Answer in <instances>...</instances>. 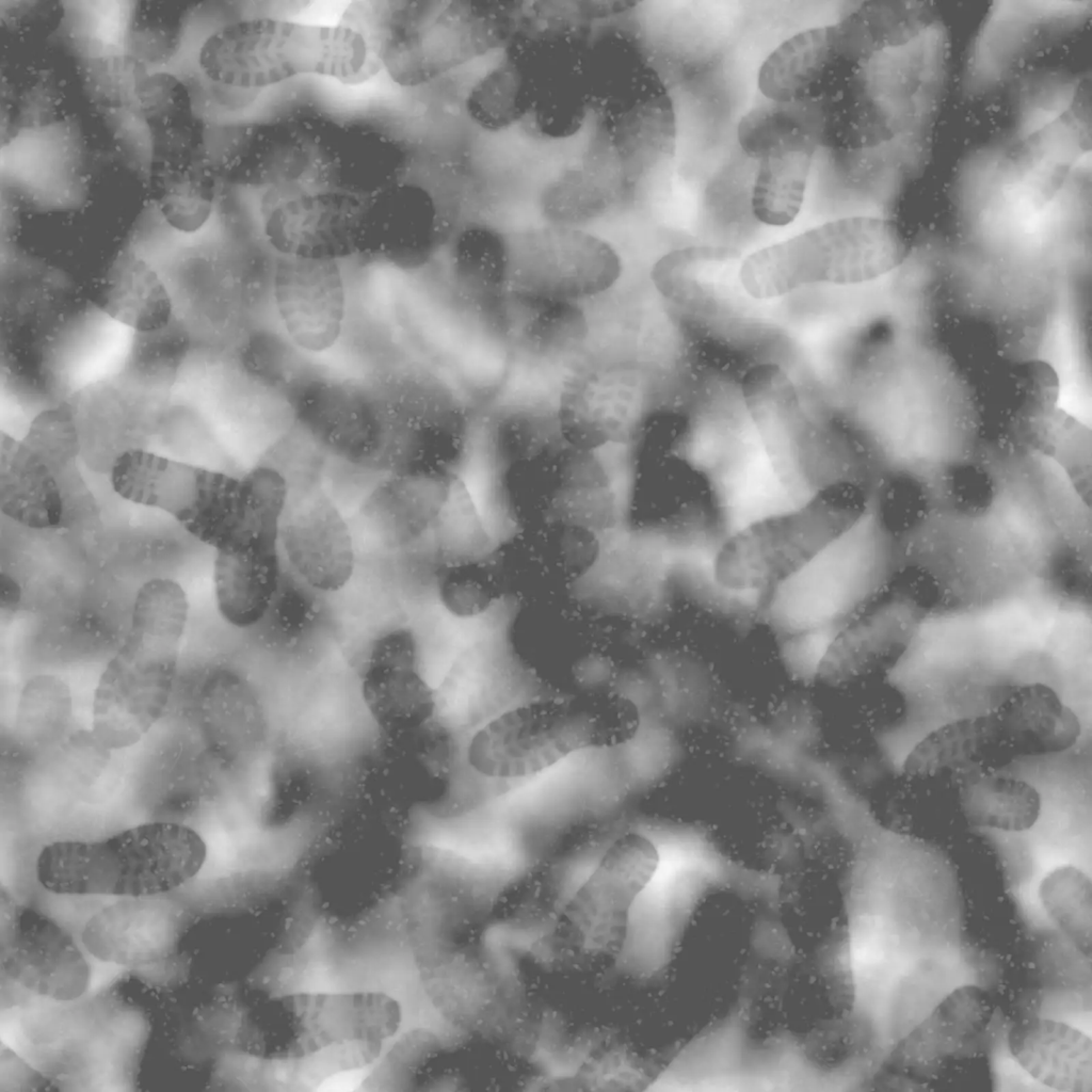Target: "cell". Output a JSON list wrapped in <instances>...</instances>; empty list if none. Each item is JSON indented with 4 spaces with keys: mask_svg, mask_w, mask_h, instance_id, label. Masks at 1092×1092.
Returning <instances> with one entry per match:
<instances>
[{
    "mask_svg": "<svg viewBox=\"0 0 1092 1092\" xmlns=\"http://www.w3.org/2000/svg\"><path fill=\"white\" fill-rule=\"evenodd\" d=\"M848 961L867 1057L888 1063L938 1006L967 987L991 991L997 958L969 933L953 868L931 854L892 852L853 894Z\"/></svg>",
    "mask_w": 1092,
    "mask_h": 1092,
    "instance_id": "obj_1",
    "label": "cell"
},
{
    "mask_svg": "<svg viewBox=\"0 0 1092 1092\" xmlns=\"http://www.w3.org/2000/svg\"><path fill=\"white\" fill-rule=\"evenodd\" d=\"M366 38L342 23L232 18L216 2L188 7L151 71L181 89L202 145L240 128L247 96L302 75L358 83L381 69Z\"/></svg>",
    "mask_w": 1092,
    "mask_h": 1092,
    "instance_id": "obj_2",
    "label": "cell"
},
{
    "mask_svg": "<svg viewBox=\"0 0 1092 1092\" xmlns=\"http://www.w3.org/2000/svg\"><path fill=\"white\" fill-rule=\"evenodd\" d=\"M51 41L75 63L90 105L119 160L143 183L152 176L155 123L165 112L175 85L152 74L171 37L142 28L138 2L66 0Z\"/></svg>",
    "mask_w": 1092,
    "mask_h": 1092,
    "instance_id": "obj_3",
    "label": "cell"
},
{
    "mask_svg": "<svg viewBox=\"0 0 1092 1092\" xmlns=\"http://www.w3.org/2000/svg\"><path fill=\"white\" fill-rule=\"evenodd\" d=\"M897 540L878 491L798 571L770 590L759 615L783 637L847 626L894 588Z\"/></svg>",
    "mask_w": 1092,
    "mask_h": 1092,
    "instance_id": "obj_4",
    "label": "cell"
},
{
    "mask_svg": "<svg viewBox=\"0 0 1092 1092\" xmlns=\"http://www.w3.org/2000/svg\"><path fill=\"white\" fill-rule=\"evenodd\" d=\"M189 614L183 589L152 578L138 590L124 643L99 677L93 734L107 749L139 741L167 705Z\"/></svg>",
    "mask_w": 1092,
    "mask_h": 1092,
    "instance_id": "obj_5",
    "label": "cell"
},
{
    "mask_svg": "<svg viewBox=\"0 0 1092 1092\" xmlns=\"http://www.w3.org/2000/svg\"><path fill=\"white\" fill-rule=\"evenodd\" d=\"M342 25L358 31L388 76L416 86L503 48L508 29L492 1H363Z\"/></svg>",
    "mask_w": 1092,
    "mask_h": 1092,
    "instance_id": "obj_6",
    "label": "cell"
},
{
    "mask_svg": "<svg viewBox=\"0 0 1092 1092\" xmlns=\"http://www.w3.org/2000/svg\"><path fill=\"white\" fill-rule=\"evenodd\" d=\"M206 858V842L195 830L152 821L99 840L50 842L41 850L35 872L53 894L143 897L183 885Z\"/></svg>",
    "mask_w": 1092,
    "mask_h": 1092,
    "instance_id": "obj_7",
    "label": "cell"
},
{
    "mask_svg": "<svg viewBox=\"0 0 1092 1092\" xmlns=\"http://www.w3.org/2000/svg\"><path fill=\"white\" fill-rule=\"evenodd\" d=\"M639 725L637 706L621 695L526 702L483 724L467 759L487 777L534 776L578 752L625 743Z\"/></svg>",
    "mask_w": 1092,
    "mask_h": 1092,
    "instance_id": "obj_8",
    "label": "cell"
},
{
    "mask_svg": "<svg viewBox=\"0 0 1092 1092\" xmlns=\"http://www.w3.org/2000/svg\"><path fill=\"white\" fill-rule=\"evenodd\" d=\"M904 258L895 229L879 216L829 221L750 254L740 268L744 290L759 300L805 286L855 285L894 271Z\"/></svg>",
    "mask_w": 1092,
    "mask_h": 1092,
    "instance_id": "obj_9",
    "label": "cell"
},
{
    "mask_svg": "<svg viewBox=\"0 0 1092 1092\" xmlns=\"http://www.w3.org/2000/svg\"><path fill=\"white\" fill-rule=\"evenodd\" d=\"M89 171L78 118L58 113L53 92L41 79L2 132L1 198L39 213L78 211L90 197Z\"/></svg>",
    "mask_w": 1092,
    "mask_h": 1092,
    "instance_id": "obj_10",
    "label": "cell"
},
{
    "mask_svg": "<svg viewBox=\"0 0 1092 1092\" xmlns=\"http://www.w3.org/2000/svg\"><path fill=\"white\" fill-rule=\"evenodd\" d=\"M110 482L127 501L162 511L216 549L244 532L254 517L244 475L195 466L129 448L110 466Z\"/></svg>",
    "mask_w": 1092,
    "mask_h": 1092,
    "instance_id": "obj_11",
    "label": "cell"
},
{
    "mask_svg": "<svg viewBox=\"0 0 1092 1092\" xmlns=\"http://www.w3.org/2000/svg\"><path fill=\"white\" fill-rule=\"evenodd\" d=\"M865 499L825 495L723 537L716 558L719 582L734 593L765 597L851 523Z\"/></svg>",
    "mask_w": 1092,
    "mask_h": 1092,
    "instance_id": "obj_12",
    "label": "cell"
},
{
    "mask_svg": "<svg viewBox=\"0 0 1092 1092\" xmlns=\"http://www.w3.org/2000/svg\"><path fill=\"white\" fill-rule=\"evenodd\" d=\"M1091 989L1043 983L1022 1021L1002 1015L1007 1050L1035 1092H1091Z\"/></svg>",
    "mask_w": 1092,
    "mask_h": 1092,
    "instance_id": "obj_13",
    "label": "cell"
},
{
    "mask_svg": "<svg viewBox=\"0 0 1092 1092\" xmlns=\"http://www.w3.org/2000/svg\"><path fill=\"white\" fill-rule=\"evenodd\" d=\"M508 236L509 292L591 304L620 289L623 256L595 231L542 223L508 230Z\"/></svg>",
    "mask_w": 1092,
    "mask_h": 1092,
    "instance_id": "obj_14",
    "label": "cell"
},
{
    "mask_svg": "<svg viewBox=\"0 0 1092 1092\" xmlns=\"http://www.w3.org/2000/svg\"><path fill=\"white\" fill-rule=\"evenodd\" d=\"M555 404L568 446L599 451L629 445L648 422L652 378L631 356L585 359L560 381Z\"/></svg>",
    "mask_w": 1092,
    "mask_h": 1092,
    "instance_id": "obj_15",
    "label": "cell"
},
{
    "mask_svg": "<svg viewBox=\"0 0 1092 1092\" xmlns=\"http://www.w3.org/2000/svg\"><path fill=\"white\" fill-rule=\"evenodd\" d=\"M737 140L743 152L758 163L751 193L754 216L770 226L791 223L801 210L820 147L815 108L765 99L741 117Z\"/></svg>",
    "mask_w": 1092,
    "mask_h": 1092,
    "instance_id": "obj_16",
    "label": "cell"
},
{
    "mask_svg": "<svg viewBox=\"0 0 1092 1092\" xmlns=\"http://www.w3.org/2000/svg\"><path fill=\"white\" fill-rule=\"evenodd\" d=\"M81 443L71 417L47 412L35 417L25 436L3 438L0 509L33 530L61 526L68 511V485Z\"/></svg>",
    "mask_w": 1092,
    "mask_h": 1092,
    "instance_id": "obj_17",
    "label": "cell"
},
{
    "mask_svg": "<svg viewBox=\"0 0 1092 1092\" xmlns=\"http://www.w3.org/2000/svg\"><path fill=\"white\" fill-rule=\"evenodd\" d=\"M374 214V194L276 186L260 205V226L275 255L342 259L360 255Z\"/></svg>",
    "mask_w": 1092,
    "mask_h": 1092,
    "instance_id": "obj_18",
    "label": "cell"
},
{
    "mask_svg": "<svg viewBox=\"0 0 1092 1092\" xmlns=\"http://www.w3.org/2000/svg\"><path fill=\"white\" fill-rule=\"evenodd\" d=\"M321 471L286 475L289 497L278 527L287 569L323 594L333 596L352 580L357 565L354 527L322 483Z\"/></svg>",
    "mask_w": 1092,
    "mask_h": 1092,
    "instance_id": "obj_19",
    "label": "cell"
},
{
    "mask_svg": "<svg viewBox=\"0 0 1092 1092\" xmlns=\"http://www.w3.org/2000/svg\"><path fill=\"white\" fill-rule=\"evenodd\" d=\"M342 262L275 255L271 311L282 336L303 356L327 354L344 337L350 295Z\"/></svg>",
    "mask_w": 1092,
    "mask_h": 1092,
    "instance_id": "obj_20",
    "label": "cell"
},
{
    "mask_svg": "<svg viewBox=\"0 0 1092 1092\" xmlns=\"http://www.w3.org/2000/svg\"><path fill=\"white\" fill-rule=\"evenodd\" d=\"M493 334L514 368L560 381L589 355L593 338L591 304L508 292Z\"/></svg>",
    "mask_w": 1092,
    "mask_h": 1092,
    "instance_id": "obj_21",
    "label": "cell"
},
{
    "mask_svg": "<svg viewBox=\"0 0 1092 1092\" xmlns=\"http://www.w3.org/2000/svg\"><path fill=\"white\" fill-rule=\"evenodd\" d=\"M430 270L465 332L488 335L509 292L508 230L484 220L463 222Z\"/></svg>",
    "mask_w": 1092,
    "mask_h": 1092,
    "instance_id": "obj_22",
    "label": "cell"
},
{
    "mask_svg": "<svg viewBox=\"0 0 1092 1092\" xmlns=\"http://www.w3.org/2000/svg\"><path fill=\"white\" fill-rule=\"evenodd\" d=\"M1 967L9 979L33 994L71 1001L87 990L91 968L74 940L42 916L18 913L2 901Z\"/></svg>",
    "mask_w": 1092,
    "mask_h": 1092,
    "instance_id": "obj_23",
    "label": "cell"
},
{
    "mask_svg": "<svg viewBox=\"0 0 1092 1092\" xmlns=\"http://www.w3.org/2000/svg\"><path fill=\"white\" fill-rule=\"evenodd\" d=\"M360 694L373 721L389 734L420 727L436 698L419 669V642L407 624H390L369 641L360 670Z\"/></svg>",
    "mask_w": 1092,
    "mask_h": 1092,
    "instance_id": "obj_24",
    "label": "cell"
},
{
    "mask_svg": "<svg viewBox=\"0 0 1092 1092\" xmlns=\"http://www.w3.org/2000/svg\"><path fill=\"white\" fill-rule=\"evenodd\" d=\"M156 896L126 897L90 917L81 942L96 960L126 967L159 964L173 956L187 928V913Z\"/></svg>",
    "mask_w": 1092,
    "mask_h": 1092,
    "instance_id": "obj_25",
    "label": "cell"
},
{
    "mask_svg": "<svg viewBox=\"0 0 1092 1092\" xmlns=\"http://www.w3.org/2000/svg\"><path fill=\"white\" fill-rule=\"evenodd\" d=\"M838 21L800 31L781 43L762 62L758 89L781 103L818 102L857 64Z\"/></svg>",
    "mask_w": 1092,
    "mask_h": 1092,
    "instance_id": "obj_26",
    "label": "cell"
},
{
    "mask_svg": "<svg viewBox=\"0 0 1092 1092\" xmlns=\"http://www.w3.org/2000/svg\"><path fill=\"white\" fill-rule=\"evenodd\" d=\"M451 484L450 477L384 475L360 504L359 528L381 555L408 550L432 535Z\"/></svg>",
    "mask_w": 1092,
    "mask_h": 1092,
    "instance_id": "obj_27",
    "label": "cell"
},
{
    "mask_svg": "<svg viewBox=\"0 0 1092 1092\" xmlns=\"http://www.w3.org/2000/svg\"><path fill=\"white\" fill-rule=\"evenodd\" d=\"M214 551L216 609L228 625L252 630L264 616L287 572L278 529L243 533Z\"/></svg>",
    "mask_w": 1092,
    "mask_h": 1092,
    "instance_id": "obj_28",
    "label": "cell"
},
{
    "mask_svg": "<svg viewBox=\"0 0 1092 1092\" xmlns=\"http://www.w3.org/2000/svg\"><path fill=\"white\" fill-rule=\"evenodd\" d=\"M1013 758L992 709L950 721L927 734L909 752L901 771L915 776H957L995 771Z\"/></svg>",
    "mask_w": 1092,
    "mask_h": 1092,
    "instance_id": "obj_29",
    "label": "cell"
},
{
    "mask_svg": "<svg viewBox=\"0 0 1092 1092\" xmlns=\"http://www.w3.org/2000/svg\"><path fill=\"white\" fill-rule=\"evenodd\" d=\"M994 711L1015 758L1064 752L1081 735L1075 711L1042 682L1019 686Z\"/></svg>",
    "mask_w": 1092,
    "mask_h": 1092,
    "instance_id": "obj_30",
    "label": "cell"
},
{
    "mask_svg": "<svg viewBox=\"0 0 1092 1092\" xmlns=\"http://www.w3.org/2000/svg\"><path fill=\"white\" fill-rule=\"evenodd\" d=\"M989 992L968 987L950 996L900 1043L888 1063L929 1072L957 1055L987 1022Z\"/></svg>",
    "mask_w": 1092,
    "mask_h": 1092,
    "instance_id": "obj_31",
    "label": "cell"
},
{
    "mask_svg": "<svg viewBox=\"0 0 1092 1092\" xmlns=\"http://www.w3.org/2000/svg\"><path fill=\"white\" fill-rule=\"evenodd\" d=\"M879 813L893 833L920 841L964 823L952 776H915L901 771L886 786Z\"/></svg>",
    "mask_w": 1092,
    "mask_h": 1092,
    "instance_id": "obj_32",
    "label": "cell"
},
{
    "mask_svg": "<svg viewBox=\"0 0 1092 1092\" xmlns=\"http://www.w3.org/2000/svg\"><path fill=\"white\" fill-rule=\"evenodd\" d=\"M959 812L970 826L1024 832L1039 820L1042 799L1028 782L995 771L953 776Z\"/></svg>",
    "mask_w": 1092,
    "mask_h": 1092,
    "instance_id": "obj_33",
    "label": "cell"
},
{
    "mask_svg": "<svg viewBox=\"0 0 1092 1092\" xmlns=\"http://www.w3.org/2000/svg\"><path fill=\"white\" fill-rule=\"evenodd\" d=\"M468 87L464 107L479 129L492 133L523 125L534 100V84L523 50L510 44Z\"/></svg>",
    "mask_w": 1092,
    "mask_h": 1092,
    "instance_id": "obj_34",
    "label": "cell"
},
{
    "mask_svg": "<svg viewBox=\"0 0 1092 1092\" xmlns=\"http://www.w3.org/2000/svg\"><path fill=\"white\" fill-rule=\"evenodd\" d=\"M621 197L611 176L587 157L545 183L539 209L545 224L589 229L607 216Z\"/></svg>",
    "mask_w": 1092,
    "mask_h": 1092,
    "instance_id": "obj_35",
    "label": "cell"
},
{
    "mask_svg": "<svg viewBox=\"0 0 1092 1092\" xmlns=\"http://www.w3.org/2000/svg\"><path fill=\"white\" fill-rule=\"evenodd\" d=\"M105 311L141 334L164 328L172 318L173 301L163 279L134 248L112 271Z\"/></svg>",
    "mask_w": 1092,
    "mask_h": 1092,
    "instance_id": "obj_36",
    "label": "cell"
},
{
    "mask_svg": "<svg viewBox=\"0 0 1092 1092\" xmlns=\"http://www.w3.org/2000/svg\"><path fill=\"white\" fill-rule=\"evenodd\" d=\"M660 854L647 836L628 832L617 837L601 856L581 889L598 910H624L651 883Z\"/></svg>",
    "mask_w": 1092,
    "mask_h": 1092,
    "instance_id": "obj_37",
    "label": "cell"
},
{
    "mask_svg": "<svg viewBox=\"0 0 1092 1092\" xmlns=\"http://www.w3.org/2000/svg\"><path fill=\"white\" fill-rule=\"evenodd\" d=\"M453 679L456 682L461 723L483 725L511 705L519 687L512 665L482 643H476L457 660Z\"/></svg>",
    "mask_w": 1092,
    "mask_h": 1092,
    "instance_id": "obj_38",
    "label": "cell"
},
{
    "mask_svg": "<svg viewBox=\"0 0 1092 1092\" xmlns=\"http://www.w3.org/2000/svg\"><path fill=\"white\" fill-rule=\"evenodd\" d=\"M330 595L308 587L288 569L271 606L252 630L275 645L294 647L330 636L337 615Z\"/></svg>",
    "mask_w": 1092,
    "mask_h": 1092,
    "instance_id": "obj_39",
    "label": "cell"
},
{
    "mask_svg": "<svg viewBox=\"0 0 1092 1092\" xmlns=\"http://www.w3.org/2000/svg\"><path fill=\"white\" fill-rule=\"evenodd\" d=\"M134 333L105 310L95 312L68 342L64 354L65 383L75 390L107 380L119 370Z\"/></svg>",
    "mask_w": 1092,
    "mask_h": 1092,
    "instance_id": "obj_40",
    "label": "cell"
},
{
    "mask_svg": "<svg viewBox=\"0 0 1092 1092\" xmlns=\"http://www.w3.org/2000/svg\"><path fill=\"white\" fill-rule=\"evenodd\" d=\"M366 1067L349 1069L326 1076L319 1083V1091L344 1092L356 1090L367 1078Z\"/></svg>",
    "mask_w": 1092,
    "mask_h": 1092,
    "instance_id": "obj_41",
    "label": "cell"
},
{
    "mask_svg": "<svg viewBox=\"0 0 1092 1092\" xmlns=\"http://www.w3.org/2000/svg\"><path fill=\"white\" fill-rule=\"evenodd\" d=\"M0 580L1 607L7 611H14L20 601L21 590L10 575L2 573Z\"/></svg>",
    "mask_w": 1092,
    "mask_h": 1092,
    "instance_id": "obj_42",
    "label": "cell"
}]
</instances>
